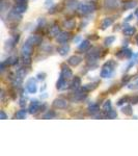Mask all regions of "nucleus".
<instances>
[{
  "label": "nucleus",
  "instance_id": "nucleus-10",
  "mask_svg": "<svg viewBox=\"0 0 138 156\" xmlns=\"http://www.w3.org/2000/svg\"><path fill=\"white\" fill-rule=\"evenodd\" d=\"M60 75L63 76V77L68 80V79L73 78V72H72V70L70 69V68H68V67H62V71H61Z\"/></svg>",
  "mask_w": 138,
  "mask_h": 156
},
{
  "label": "nucleus",
  "instance_id": "nucleus-3",
  "mask_svg": "<svg viewBox=\"0 0 138 156\" xmlns=\"http://www.w3.org/2000/svg\"><path fill=\"white\" fill-rule=\"evenodd\" d=\"M53 106H54L55 108H58V109H64V108H66V106H68V101L63 98L55 99L54 102H53Z\"/></svg>",
  "mask_w": 138,
  "mask_h": 156
},
{
  "label": "nucleus",
  "instance_id": "nucleus-34",
  "mask_svg": "<svg viewBox=\"0 0 138 156\" xmlns=\"http://www.w3.org/2000/svg\"><path fill=\"white\" fill-rule=\"evenodd\" d=\"M128 100H129V98H128V97H124V98H121V100H118L117 105H121V104L124 103V101H128Z\"/></svg>",
  "mask_w": 138,
  "mask_h": 156
},
{
  "label": "nucleus",
  "instance_id": "nucleus-19",
  "mask_svg": "<svg viewBox=\"0 0 138 156\" xmlns=\"http://www.w3.org/2000/svg\"><path fill=\"white\" fill-rule=\"evenodd\" d=\"M121 111H123V113H125L126 116H131L133 113L132 107L130 106V105H126V106L123 107V108H121Z\"/></svg>",
  "mask_w": 138,
  "mask_h": 156
},
{
  "label": "nucleus",
  "instance_id": "nucleus-5",
  "mask_svg": "<svg viewBox=\"0 0 138 156\" xmlns=\"http://www.w3.org/2000/svg\"><path fill=\"white\" fill-rule=\"evenodd\" d=\"M26 89L28 91V93L30 94H35L36 91H38V85H36V81L34 79H30L27 82V85H26Z\"/></svg>",
  "mask_w": 138,
  "mask_h": 156
},
{
  "label": "nucleus",
  "instance_id": "nucleus-39",
  "mask_svg": "<svg viewBox=\"0 0 138 156\" xmlns=\"http://www.w3.org/2000/svg\"><path fill=\"white\" fill-rule=\"evenodd\" d=\"M136 44H137V45H138V35H137V37H136Z\"/></svg>",
  "mask_w": 138,
  "mask_h": 156
},
{
  "label": "nucleus",
  "instance_id": "nucleus-25",
  "mask_svg": "<svg viewBox=\"0 0 138 156\" xmlns=\"http://www.w3.org/2000/svg\"><path fill=\"white\" fill-rule=\"evenodd\" d=\"M114 41H115L114 37H108V38L105 39V41H104V44H105L106 46H109V45H111V44H112Z\"/></svg>",
  "mask_w": 138,
  "mask_h": 156
},
{
  "label": "nucleus",
  "instance_id": "nucleus-35",
  "mask_svg": "<svg viewBox=\"0 0 138 156\" xmlns=\"http://www.w3.org/2000/svg\"><path fill=\"white\" fill-rule=\"evenodd\" d=\"M20 105H21L22 107L25 106V105H26V99H24V98L21 99V100H20Z\"/></svg>",
  "mask_w": 138,
  "mask_h": 156
},
{
  "label": "nucleus",
  "instance_id": "nucleus-36",
  "mask_svg": "<svg viewBox=\"0 0 138 156\" xmlns=\"http://www.w3.org/2000/svg\"><path fill=\"white\" fill-rule=\"evenodd\" d=\"M6 118H7V116H6V113L2 110V111H1V117H0V119H2V120H5Z\"/></svg>",
  "mask_w": 138,
  "mask_h": 156
},
{
  "label": "nucleus",
  "instance_id": "nucleus-16",
  "mask_svg": "<svg viewBox=\"0 0 138 156\" xmlns=\"http://www.w3.org/2000/svg\"><path fill=\"white\" fill-rule=\"evenodd\" d=\"M28 42L31 43L32 45H38V44L42 42V38H40V35H31V37L28 39Z\"/></svg>",
  "mask_w": 138,
  "mask_h": 156
},
{
  "label": "nucleus",
  "instance_id": "nucleus-8",
  "mask_svg": "<svg viewBox=\"0 0 138 156\" xmlns=\"http://www.w3.org/2000/svg\"><path fill=\"white\" fill-rule=\"evenodd\" d=\"M40 102H38V100H33V101H31V103H30L29 108H28L29 113H31V115L36 113H38V110L40 109Z\"/></svg>",
  "mask_w": 138,
  "mask_h": 156
},
{
  "label": "nucleus",
  "instance_id": "nucleus-20",
  "mask_svg": "<svg viewBox=\"0 0 138 156\" xmlns=\"http://www.w3.org/2000/svg\"><path fill=\"white\" fill-rule=\"evenodd\" d=\"M69 50H70V46H68V45H63L62 47H60V48L58 49V52H59V54L63 56V55L68 54Z\"/></svg>",
  "mask_w": 138,
  "mask_h": 156
},
{
  "label": "nucleus",
  "instance_id": "nucleus-21",
  "mask_svg": "<svg viewBox=\"0 0 138 156\" xmlns=\"http://www.w3.org/2000/svg\"><path fill=\"white\" fill-rule=\"evenodd\" d=\"M102 109H103V111H105V113H108V111L111 110V102H110V100H108V101H106L103 104Z\"/></svg>",
  "mask_w": 138,
  "mask_h": 156
},
{
  "label": "nucleus",
  "instance_id": "nucleus-2",
  "mask_svg": "<svg viewBox=\"0 0 138 156\" xmlns=\"http://www.w3.org/2000/svg\"><path fill=\"white\" fill-rule=\"evenodd\" d=\"M21 52H22V57H30L32 53V44L27 41L21 48Z\"/></svg>",
  "mask_w": 138,
  "mask_h": 156
},
{
  "label": "nucleus",
  "instance_id": "nucleus-4",
  "mask_svg": "<svg viewBox=\"0 0 138 156\" xmlns=\"http://www.w3.org/2000/svg\"><path fill=\"white\" fill-rule=\"evenodd\" d=\"M71 38V33L70 32H66V31H60L58 33V35H56V40H57L58 43H66L68 41L70 40Z\"/></svg>",
  "mask_w": 138,
  "mask_h": 156
},
{
  "label": "nucleus",
  "instance_id": "nucleus-6",
  "mask_svg": "<svg viewBox=\"0 0 138 156\" xmlns=\"http://www.w3.org/2000/svg\"><path fill=\"white\" fill-rule=\"evenodd\" d=\"M99 55H100V49H98V48L92 49V51L87 54V61H88V63H90V61H96L98 59Z\"/></svg>",
  "mask_w": 138,
  "mask_h": 156
},
{
  "label": "nucleus",
  "instance_id": "nucleus-23",
  "mask_svg": "<svg viewBox=\"0 0 138 156\" xmlns=\"http://www.w3.org/2000/svg\"><path fill=\"white\" fill-rule=\"evenodd\" d=\"M26 115H27V111H26V109H21L19 110L17 113V115H16V118L17 119H24L26 117Z\"/></svg>",
  "mask_w": 138,
  "mask_h": 156
},
{
  "label": "nucleus",
  "instance_id": "nucleus-14",
  "mask_svg": "<svg viewBox=\"0 0 138 156\" xmlns=\"http://www.w3.org/2000/svg\"><path fill=\"white\" fill-rule=\"evenodd\" d=\"M80 85H81V79L78 77V76H75V77L73 78L72 83H71V87H72L73 90H77Z\"/></svg>",
  "mask_w": 138,
  "mask_h": 156
},
{
  "label": "nucleus",
  "instance_id": "nucleus-37",
  "mask_svg": "<svg viewBox=\"0 0 138 156\" xmlns=\"http://www.w3.org/2000/svg\"><path fill=\"white\" fill-rule=\"evenodd\" d=\"M129 79H131V77H130V76H126V78H124V79H123V81H128L129 80Z\"/></svg>",
  "mask_w": 138,
  "mask_h": 156
},
{
  "label": "nucleus",
  "instance_id": "nucleus-33",
  "mask_svg": "<svg viewBox=\"0 0 138 156\" xmlns=\"http://www.w3.org/2000/svg\"><path fill=\"white\" fill-rule=\"evenodd\" d=\"M128 87L131 89V90H132V89H138V80L135 81V82H134L133 84H131V85H129Z\"/></svg>",
  "mask_w": 138,
  "mask_h": 156
},
{
  "label": "nucleus",
  "instance_id": "nucleus-38",
  "mask_svg": "<svg viewBox=\"0 0 138 156\" xmlns=\"http://www.w3.org/2000/svg\"><path fill=\"white\" fill-rule=\"evenodd\" d=\"M18 1H19L20 3H23V2H25L26 0H18Z\"/></svg>",
  "mask_w": 138,
  "mask_h": 156
},
{
  "label": "nucleus",
  "instance_id": "nucleus-27",
  "mask_svg": "<svg viewBox=\"0 0 138 156\" xmlns=\"http://www.w3.org/2000/svg\"><path fill=\"white\" fill-rule=\"evenodd\" d=\"M55 116H56V113L51 110V111H48L47 113L44 115V119H53V118H55Z\"/></svg>",
  "mask_w": 138,
  "mask_h": 156
},
{
  "label": "nucleus",
  "instance_id": "nucleus-22",
  "mask_svg": "<svg viewBox=\"0 0 138 156\" xmlns=\"http://www.w3.org/2000/svg\"><path fill=\"white\" fill-rule=\"evenodd\" d=\"M60 32V29H59V27L56 25L52 26L51 27V30H50V33H51V35H58V33Z\"/></svg>",
  "mask_w": 138,
  "mask_h": 156
},
{
  "label": "nucleus",
  "instance_id": "nucleus-24",
  "mask_svg": "<svg viewBox=\"0 0 138 156\" xmlns=\"http://www.w3.org/2000/svg\"><path fill=\"white\" fill-rule=\"evenodd\" d=\"M97 82H95V83H92V84H87V85H85V87L82 89V91H92V90H95L96 87H97Z\"/></svg>",
  "mask_w": 138,
  "mask_h": 156
},
{
  "label": "nucleus",
  "instance_id": "nucleus-29",
  "mask_svg": "<svg viewBox=\"0 0 138 156\" xmlns=\"http://www.w3.org/2000/svg\"><path fill=\"white\" fill-rule=\"evenodd\" d=\"M88 109H89V111H92V113H96V111H98V110H99L98 104L94 103V104H92V105H89Z\"/></svg>",
  "mask_w": 138,
  "mask_h": 156
},
{
  "label": "nucleus",
  "instance_id": "nucleus-1",
  "mask_svg": "<svg viewBox=\"0 0 138 156\" xmlns=\"http://www.w3.org/2000/svg\"><path fill=\"white\" fill-rule=\"evenodd\" d=\"M115 66H116V63H115V61H107L106 64L103 66V68H102V71H101V77L109 78L110 76L113 74V72H114Z\"/></svg>",
  "mask_w": 138,
  "mask_h": 156
},
{
  "label": "nucleus",
  "instance_id": "nucleus-15",
  "mask_svg": "<svg viewBox=\"0 0 138 156\" xmlns=\"http://www.w3.org/2000/svg\"><path fill=\"white\" fill-rule=\"evenodd\" d=\"M26 9H27V7H26V4H24V3H19L18 5L15 6L13 11H15V12L18 13V14H23L26 11Z\"/></svg>",
  "mask_w": 138,
  "mask_h": 156
},
{
  "label": "nucleus",
  "instance_id": "nucleus-17",
  "mask_svg": "<svg viewBox=\"0 0 138 156\" xmlns=\"http://www.w3.org/2000/svg\"><path fill=\"white\" fill-rule=\"evenodd\" d=\"M113 23V20L112 19H110V18H106V19H104L102 21V24H101V28L102 29H106L107 27H109L111 26Z\"/></svg>",
  "mask_w": 138,
  "mask_h": 156
},
{
  "label": "nucleus",
  "instance_id": "nucleus-32",
  "mask_svg": "<svg viewBox=\"0 0 138 156\" xmlns=\"http://www.w3.org/2000/svg\"><path fill=\"white\" fill-rule=\"evenodd\" d=\"M130 101H131V103H133V104L138 103V96H134V97H132Z\"/></svg>",
  "mask_w": 138,
  "mask_h": 156
},
{
  "label": "nucleus",
  "instance_id": "nucleus-7",
  "mask_svg": "<svg viewBox=\"0 0 138 156\" xmlns=\"http://www.w3.org/2000/svg\"><path fill=\"white\" fill-rule=\"evenodd\" d=\"M95 9V7H92V5H87V4H81L79 7H78V12L81 15H87L90 12H92Z\"/></svg>",
  "mask_w": 138,
  "mask_h": 156
},
{
  "label": "nucleus",
  "instance_id": "nucleus-12",
  "mask_svg": "<svg viewBox=\"0 0 138 156\" xmlns=\"http://www.w3.org/2000/svg\"><path fill=\"white\" fill-rule=\"evenodd\" d=\"M136 33V28L134 26H128L124 29V35L127 37H131V35H134Z\"/></svg>",
  "mask_w": 138,
  "mask_h": 156
},
{
  "label": "nucleus",
  "instance_id": "nucleus-28",
  "mask_svg": "<svg viewBox=\"0 0 138 156\" xmlns=\"http://www.w3.org/2000/svg\"><path fill=\"white\" fill-rule=\"evenodd\" d=\"M117 117V113H116V111L115 110H110V111H108L107 113V118H109V119H115Z\"/></svg>",
  "mask_w": 138,
  "mask_h": 156
},
{
  "label": "nucleus",
  "instance_id": "nucleus-30",
  "mask_svg": "<svg viewBox=\"0 0 138 156\" xmlns=\"http://www.w3.org/2000/svg\"><path fill=\"white\" fill-rule=\"evenodd\" d=\"M136 4H137V2H135V1H130V2H128L127 4H125V9H133V7H135Z\"/></svg>",
  "mask_w": 138,
  "mask_h": 156
},
{
  "label": "nucleus",
  "instance_id": "nucleus-26",
  "mask_svg": "<svg viewBox=\"0 0 138 156\" xmlns=\"http://www.w3.org/2000/svg\"><path fill=\"white\" fill-rule=\"evenodd\" d=\"M106 5L108 6V7H114V6H117V1H116V0H107Z\"/></svg>",
  "mask_w": 138,
  "mask_h": 156
},
{
  "label": "nucleus",
  "instance_id": "nucleus-11",
  "mask_svg": "<svg viewBox=\"0 0 138 156\" xmlns=\"http://www.w3.org/2000/svg\"><path fill=\"white\" fill-rule=\"evenodd\" d=\"M56 87L58 90H62V89H66V79L63 76L60 75V78L58 79L57 83H56Z\"/></svg>",
  "mask_w": 138,
  "mask_h": 156
},
{
  "label": "nucleus",
  "instance_id": "nucleus-13",
  "mask_svg": "<svg viewBox=\"0 0 138 156\" xmlns=\"http://www.w3.org/2000/svg\"><path fill=\"white\" fill-rule=\"evenodd\" d=\"M132 51L131 50H129V49H125V50H121V51H119L116 54V56L117 57H119V58H121V57H130V56H132Z\"/></svg>",
  "mask_w": 138,
  "mask_h": 156
},
{
  "label": "nucleus",
  "instance_id": "nucleus-40",
  "mask_svg": "<svg viewBox=\"0 0 138 156\" xmlns=\"http://www.w3.org/2000/svg\"><path fill=\"white\" fill-rule=\"evenodd\" d=\"M136 15H137V16H138V11H137V12H136Z\"/></svg>",
  "mask_w": 138,
  "mask_h": 156
},
{
  "label": "nucleus",
  "instance_id": "nucleus-31",
  "mask_svg": "<svg viewBox=\"0 0 138 156\" xmlns=\"http://www.w3.org/2000/svg\"><path fill=\"white\" fill-rule=\"evenodd\" d=\"M64 26H66L68 28H74L75 22H74V21H66V22H64Z\"/></svg>",
  "mask_w": 138,
  "mask_h": 156
},
{
  "label": "nucleus",
  "instance_id": "nucleus-18",
  "mask_svg": "<svg viewBox=\"0 0 138 156\" xmlns=\"http://www.w3.org/2000/svg\"><path fill=\"white\" fill-rule=\"evenodd\" d=\"M89 46H90V42L88 40H84L79 45V50H83V51L84 50H87L89 48Z\"/></svg>",
  "mask_w": 138,
  "mask_h": 156
},
{
  "label": "nucleus",
  "instance_id": "nucleus-9",
  "mask_svg": "<svg viewBox=\"0 0 138 156\" xmlns=\"http://www.w3.org/2000/svg\"><path fill=\"white\" fill-rule=\"evenodd\" d=\"M81 61H82V58H81L80 56H77V55H73V56H71V57L69 58L68 63H69V65H71V66L76 67V66H78V65L80 64Z\"/></svg>",
  "mask_w": 138,
  "mask_h": 156
}]
</instances>
